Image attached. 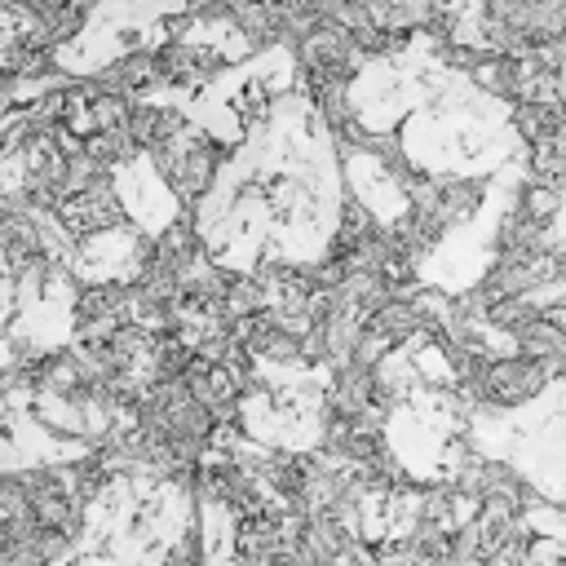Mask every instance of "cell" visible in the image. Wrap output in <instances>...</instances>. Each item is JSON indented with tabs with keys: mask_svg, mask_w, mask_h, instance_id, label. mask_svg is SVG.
Wrapping results in <instances>:
<instances>
[{
	"mask_svg": "<svg viewBox=\"0 0 566 566\" xmlns=\"http://www.w3.org/2000/svg\"><path fill=\"white\" fill-rule=\"evenodd\" d=\"M535 385H539V367H535V363H504V367L491 371V394H495L500 402H517V398H526Z\"/></svg>",
	"mask_w": 566,
	"mask_h": 566,
	"instance_id": "2",
	"label": "cell"
},
{
	"mask_svg": "<svg viewBox=\"0 0 566 566\" xmlns=\"http://www.w3.org/2000/svg\"><path fill=\"white\" fill-rule=\"evenodd\" d=\"M62 221H66L75 234H88V230L115 221L111 190H71V199L62 203Z\"/></svg>",
	"mask_w": 566,
	"mask_h": 566,
	"instance_id": "1",
	"label": "cell"
}]
</instances>
